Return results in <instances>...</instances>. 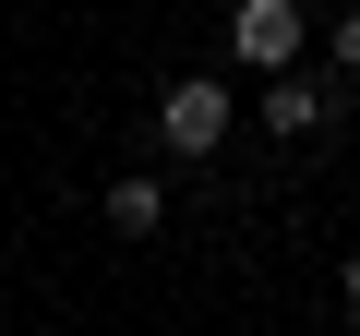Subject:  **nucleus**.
Returning a JSON list of instances; mask_svg holds the SVG:
<instances>
[{
    "label": "nucleus",
    "instance_id": "obj_1",
    "mask_svg": "<svg viewBox=\"0 0 360 336\" xmlns=\"http://www.w3.org/2000/svg\"><path fill=\"white\" fill-rule=\"evenodd\" d=\"M156 132H168L180 156H217V144H229V84H205V72H180V84L156 96Z\"/></svg>",
    "mask_w": 360,
    "mask_h": 336
},
{
    "label": "nucleus",
    "instance_id": "obj_6",
    "mask_svg": "<svg viewBox=\"0 0 360 336\" xmlns=\"http://www.w3.org/2000/svg\"><path fill=\"white\" fill-rule=\"evenodd\" d=\"M348 324H360V264H348Z\"/></svg>",
    "mask_w": 360,
    "mask_h": 336
},
{
    "label": "nucleus",
    "instance_id": "obj_2",
    "mask_svg": "<svg viewBox=\"0 0 360 336\" xmlns=\"http://www.w3.org/2000/svg\"><path fill=\"white\" fill-rule=\"evenodd\" d=\"M229 49L252 72H288L300 60V0H240V13H229Z\"/></svg>",
    "mask_w": 360,
    "mask_h": 336
},
{
    "label": "nucleus",
    "instance_id": "obj_3",
    "mask_svg": "<svg viewBox=\"0 0 360 336\" xmlns=\"http://www.w3.org/2000/svg\"><path fill=\"white\" fill-rule=\"evenodd\" d=\"M324 120V84L312 72H264V132H312Z\"/></svg>",
    "mask_w": 360,
    "mask_h": 336
},
{
    "label": "nucleus",
    "instance_id": "obj_4",
    "mask_svg": "<svg viewBox=\"0 0 360 336\" xmlns=\"http://www.w3.org/2000/svg\"><path fill=\"white\" fill-rule=\"evenodd\" d=\"M156 217H168V181H144V168H132V181H108V228H120V240H144Z\"/></svg>",
    "mask_w": 360,
    "mask_h": 336
},
{
    "label": "nucleus",
    "instance_id": "obj_5",
    "mask_svg": "<svg viewBox=\"0 0 360 336\" xmlns=\"http://www.w3.org/2000/svg\"><path fill=\"white\" fill-rule=\"evenodd\" d=\"M336 60H348V72H360V13H348V25H336Z\"/></svg>",
    "mask_w": 360,
    "mask_h": 336
}]
</instances>
